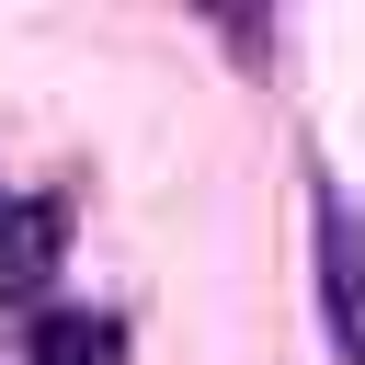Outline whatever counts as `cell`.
<instances>
[{"mask_svg":"<svg viewBox=\"0 0 365 365\" xmlns=\"http://www.w3.org/2000/svg\"><path fill=\"white\" fill-rule=\"evenodd\" d=\"M308 274H319V342L331 365H365V217L331 171H308Z\"/></svg>","mask_w":365,"mask_h":365,"instance_id":"1","label":"cell"},{"mask_svg":"<svg viewBox=\"0 0 365 365\" xmlns=\"http://www.w3.org/2000/svg\"><path fill=\"white\" fill-rule=\"evenodd\" d=\"M114 354H125V319H103V308H46L23 342V365H114Z\"/></svg>","mask_w":365,"mask_h":365,"instance_id":"2","label":"cell"}]
</instances>
